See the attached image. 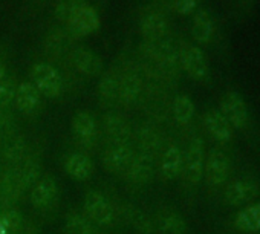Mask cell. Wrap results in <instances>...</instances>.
I'll return each mask as SVG.
<instances>
[{"instance_id": "cell-22", "label": "cell", "mask_w": 260, "mask_h": 234, "mask_svg": "<svg viewBox=\"0 0 260 234\" xmlns=\"http://www.w3.org/2000/svg\"><path fill=\"white\" fill-rule=\"evenodd\" d=\"M233 225L240 232H260V200L242 207L236 213Z\"/></svg>"}, {"instance_id": "cell-36", "label": "cell", "mask_w": 260, "mask_h": 234, "mask_svg": "<svg viewBox=\"0 0 260 234\" xmlns=\"http://www.w3.org/2000/svg\"><path fill=\"white\" fill-rule=\"evenodd\" d=\"M17 86V81L11 77H7L0 83V109H8L14 103Z\"/></svg>"}, {"instance_id": "cell-6", "label": "cell", "mask_w": 260, "mask_h": 234, "mask_svg": "<svg viewBox=\"0 0 260 234\" xmlns=\"http://www.w3.org/2000/svg\"><path fill=\"white\" fill-rule=\"evenodd\" d=\"M231 173L230 156L220 149H211L205 155L204 162V179L210 187H222L226 184Z\"/></svg>"}, {"instance_id": "cell-28", "label": "cell", "mask_w": 260, "mask_h": 234, "mask_svg": "<svg viewBox=\"0 0 260 234\" xmlns=\"http://www.w3.org/2000/svg\"><path fill=\"white\" fill-rule=\"evenodd\" d=\"M137 141L140 152L149 153L152 156H156L162 147V138L152 124H143L137 132Z\"/></svg>"}, {"instance_id": "cell-14", "label": "cell", "mask_w": 260, "mask_h": 234, "mask_svg": "<svg viewBox=\"0 0 260 234\" xmlns=\"http://www.w3.org/2000/svg\"><path fill=\"white\" fill-rule=\"evenodd\" d=\"M23 191L25 190L19 176V165L7 167L0 173V205L14 207L20 200Z\"/></svg>"}, {"instance_id": "cell-20", "label": "cell", "mask_w": 260, "mask_h": 234, "mask_svg": "<svg viewBox=\"0 0 260 234\" xmlns=\"http://www.w3.org/2000/svg\"><path fill=\"white\" fill-rule=\"evenodd\" d=\"M156 232L161 234H187L188 225L185 217L172 208H162L158 211L156 220H155Z\"/></svg>"}, {"instance_id": "cell-23", "label": "cell", "mask_w": 260, "mask_h": 234, "mask_svg": "<svg viewBox=\"0 0 260 234\" xmlns=\"http://www.w3.org/2000/svg\"><path fill=\"white\" fill-rule=\"evenodd\" d=\"M167 31H169V23L164 14L159 11L147 13L141 20V32L149 43L164 40V37L167 36Z\"/></svg>"}, {"instance_id": "cell-39", "label": "cell", "mask_w": 260, "mask_h": 234, "mask_svg": "<svg viewBox=\"0 0 260 234\" xmlns=\"http://www.w3.org/2000/svg\"><path fill=\"white\" fill-rule=\"evenodd\" d=\"M19 232H20V234H37L34 229H29V228H26V229H25V228H22Z\"/></svg>"}, {"instance_id": "cell-15", "label": "cell", "mask_w": 260, "mask_h": 234, "mask_svg": "<svg viewBox=\"0 0 260 234\" xmlns=\"http://www.w3.org/2000/svg\"><path fill=\"white\" fill-rule=\"evenodd\" d=\"M28 155V141L20 132L0 143V159L5 162L7 167L20 165Z\"/></svg>"}, {"instance_id": "cell-25", "label": "cell", "mask_w": 260, "mask_h": 234, "mask_svg": "<svg viewBox=\"0 0 260 234\" xmlns=\"http://www.w3.org/2000/svg\"><path fill=\"white\" fill-rule=\"evenodd\" d=\"M191 36L199 45H207L214 36V20L207 10H199L193 17Z\"/></svg>"}, {"instance_id": "cell-5", "label": "cell", "mask_w": 260, "mask_h": 234, "mask_svg": "<svg viewBox=\"0 0 260 234\" xmlns=\"http://www.w3.org/2000/svg\"><path fill=\"white\" fill-rule=\"evenodd\" d=\"M204 162H205V147L201 137L190 140L184 152L182 175L190 185H198L204 178Z\"/></svg>"}, {"instance_id": "cell-37", "label": "cell", "mask_w": 260, "mask_h": 234, "mask_svg": "<svg viewBox=\"0 0 260 234\" xmlns=\"http://www.w3.org/2000/svg\"><path fill=\"white\" fill-rule=\"evenodd\" d=\"M198 7V0H173V8L178 14H191Z\"/></svg>"}, {"instance_id": "cell-40", "label": "cell", "mask_w": 260, "mask_h": 234, "mask_svg": "<svg viewBox=\"0 0 260 234\" xmlns=\"http://www.w3.org/2000/svg\"><path fill=\"white\" fill-rule=\"evenodd\" d=\"M0 173H2V170H0Z\"/></svg>"}, {"instance_id": "cell-18", "label": "cell", "mask_w": 260, "mask_h": 234, "mask_svg": "<svg viewBox=\"0 0 260 234\" xmlns=\"http://www.w3.org/2000/svg\"><path fill=\"white\" fill-rule=\"evenodd\" d=\"M71 61L74 68L86 77H96L103 72L101 57L89 48L74 49L71 54Z\"/></svg>"}, {"instance_id": "cell-11", "label": "cell", "mask_w": 260, "mask_h": 234, "mask_svg": "<svg viewBox=\"0 0 260 234\" xmlns=\"http://www.w3.org/2000/svg\"><path fill=\"white\" fill-rule=\"evenodd\" d=\"M103 132L109 144H128L134 137L132 126L116 112H109L103 116Z\"/></svg>"}, {"instance_id": "cell-31", "label": "cell", "mask_w": 260, "mask_h": 234, "mask_svg": "<svg viewBox=\"0 0 260 234\" xmlns=\"http://www.w3.org/2000/svg\"><path fill=\"white\" fill-rule=\"evenodd\" d=\"M23 228V216L16 207L0 205V234H17Z\"/></svg>"}, {"instance_id": "cell-10", "label": "cell", "mask_w": 260, "mask_h": 234, "mask_svg": "<svg viewBox=\"0 0 260 234\" xmlns=\"http://www.w3.org/2000/svg\"><path fill=\"white\" fill-rule=\"evenodd\" d=\"M135 156V150L130 144H109L103 152V167L112 175H124Z\"/></svg>"}, {"instance_id": "cell-32", "label": "cell", "mask_w": 260, "mask_h": 234, "mask_svg": "<svg viewBox=\"0 0 260 234\" xmlns=\"http://www.w3.org/2000/svg\"><path fill=\"white\" fill-rule=\"evenodd\" d=\"M173 118L179 126H187L194 116V103L188 95H178L172 104Z\"/></svg>"}, {"instance_id": "cell-35", "label": "cell", "mask_w": 260, "mask_h": 234, "mask_svg": "<svg viewBox=\"0 0 260 234\" xmlns=\"http://www.w3.org/2000/svg\"><path fill=\"white\" fill-rule=\"evenodd\" d=\"M84 5H86L84 0H63L55 8V16L58 20H63L68 23L75 16V13Z\"/></svg>"}, {"instance_id": "cell-30", "label": "cell", "mask_w": 260, "mask_h": 234, "mask_svg": "<svg viewBox=\"0 0 260 234\" xmlns=\"http://www.w3.org/2000/svg\"><path fill=\"white\" fill-rule=\"evenodd\" d=\"M66 234H101L98 226L93 225L83 213L69 211L64 217Z\"/></svg>"}, {"instance_id": "cell-29", "label": "cell", "mask_w": 260, "mask_h": 234, "mask_svg": "<svg viewBox=\"0 0 260 234\" xmlns=\"http://www.w3.org/2000/svg\"><path fill=\"white\" fill-rule=\"evenodd\" d=\"M119 95V75L115 72L104 74L98 84V98L104 106H113L118 103Z\"/></svg>"}, {"instance_id": "cell-17", "label": "cell", "mask_w": 260, "mask_h": 234, "mask_svg": "<svg viewBox=\"0 0 260 234\" xmlns=\"http://www.w3.org/2000/svg\"><path fill=\"white\" fill-rule=\"evenodd\" d=\"M184 152L175 143L169 144L159 158V175L164 181H173L182 173Z\"/></svg>"}, {"instance_id": "cell-12", "label": "cell", "mask_w": 260, "mask_h": 234, "mask_svg": "<svg viewBox=\"0 0 260 234\" xmlns=\"http://www.w3.org/2000/svg\"><path fill=\"white\" fill-rule=\"evenodd\" d=\"M98 28H100V16L92 7L86 4L68 22L66 31L72 39H83L93 34Z\"/></svg>"}, {"instance_id": "cell-8", "label": "cell", "mask_w": 260, "mask_h": 234, "mask_svg": "<svg viewBox=\"0 0 260 234\" xmlns=\"http://www.w3.org/2000/svg\"><path fill=\"white\" fill-rule=\"evenodd\" d=\"M260 194V185L257 181L249 178L236 179L228 182L223 190V200L231 207L248 205Z\"/></svg>"}, {"instance_id": "cell-27", "label": "cell", "mask_w": 260, "mask_h": 234, "mask_svg": "<svg viewBox=\"0 0 260 234\" xmlns=\"http://www.w3.org/2000/svg\"><path fill=\"white\" fill-rule=\"evenodd\" d=\"M42 159L37 155H28L25 161L19 165V176L25 191L31 190L42 178Z\"/></svg>"}, {"instance_id": "cell-19", "label": "cell", "mask_w": 260, "mask_h": 234, "mask_svg": "<svg viewBox=\"0 0 260 234\" xmlns=\"http://www.w3.org/2000/svg\"><path fill=\"white\" fill-rule=\"evenodd\" d=\"M42 104V93L31 81H23L17 86L14 106L23 115H32Z\"/></svg>"}, {"instance_id": "cell-34", "label": "cell", "mask_w": 260, "mask_h": 234, "mask_svg": "<svg viewBox=\"0 0 260 234\" xmlns=\"http://www.w3.org/2000/svg\"><path fill=\"white\" fill-rule=\"evenodd\" d=\"M19 133L16 116L8 109H0V143Z\"/></svg>"}, {"instance_id": "cell-24", "label": "cell", "mask_w": 260, "mask_h": 234, "mask_svg": "<svg viewBox=\"0 0 260 234\" xmlns=\"http://www.w3.org/2000/svg\"><path fill=\"white\" fill-rule=\"evenodd\" d=\"M93 162L92 159L81 152H72L66 156L64 159V170L66 173L75 179V181H87L92 175H93Z\"/></svg>"}, {"instance_id": "cell-21", "label": "cell", "mask_w": 260, "mask_h": 234, "mask_svg": "<svg viewBox=\"0 0 260 234\" xmlns=\"http://www.w3.org/2000/svg\"><path fill=\"white\" fill-rule=\"evenodd\" d=\"M141 93H143V80L137 72L127 71L119 75L118 103L125 104V106H132L138 101Z\"/></svg>"}, {"instance_id": "cell-26", "label": "cell", "mask_w": 260, "mask_h": 234, "mask_svg": "<svg viewBox=\"0 0 260 234\" xmlns=\"http://www.w3.org/2000/svg\"><path fill=\"white\" fill-rule=\"evenodd\" d=\"M130 225H132L134 231L138 234H156L155 220L143 210L135 208L132 205H125L124 208V217Z\"/></svg>"}, {"instance_id": "cell-38", "label": "cell", "mask_w": 260, "mask_h": 234, "mask_svg": "<svg viewBox=\"0 0 260 234\" xmlns=\"http://www.w3.org/2000/svg\"><path fill=\"white\" fill-rule=\"evenodd\" d=\"M5 78H7V68L2 61H0V83H2Z\"/></svg>"}, {"instance_id": "cell-33", "label": "cell", "mask_w": 260, "mask_h": 234, "mask_svg": "<svg viewBox=\"0 0 260 234\" xmlns=\"http://www.w3.org/2000/svg\"><path fill=\"white\" fill-rule=\"evenodd\" d=\"M69 34L68 31H63V29H54L49 32L48 39H46V52L49 55H54V57H60L61 54H64L68 45H69Z\"/></svg>"}, {"instance_id": "cell-4", "label": "cell", "mask_w": 260, "mask_h": 234, "mask_svg": "<svg viewBox=\"0 0 260 234\" xmlns=\"http://www.w3.org/2000/svg\"><path fill=\"white\" fill-rule=\"evenodd\" d=\"M31 83L46 98H58L63 92V78L49 63H37L32 66Z\"/></svg>"}, {"instance_id": "cell-3", "label": "cell", "mask_w": 260, "mask_h": 234, "mask_svg": "<svg viewBox=\"0 0 260 234\" xmlns=\"http://www.w3.org/2000/svg\"><path fill=\"white\" fill-rule=\"evenodd\" d=\"M179 66L190 75L193 80L204 81L210 75V66L204 51L193 43H182L178 49Z\"/></svg>"}, {"instance_id": "cell-1", "label": "cell", "mask_w": 260, "mask_h": 234, "mask_svg": "<svg viewBox=\"0 0 260 234\" xmlns=\"http://www.w3.org/2000/svg\"><path fill=\"white\" fill-rule=\"evenodd\" d=\"M83 214L96 226H110L116 219V208L112 200L98 190H90L83 199Z\"/></svg>"}, {"instance_id": "cell-9", "label": "cell", "mask_w": 260, "mask_h": 234, "mask_svg": "<svg viewBox=\"0 0 260 234\" xmlns=\"http://www.w3.org/2000/svg\"><path fill=\"white\" fill-rule=\"evenodd\" d=\"M60 190L58 184L52 176H42L37 184L31 188L29 200L34 208L40 211H48L54 208L58 202Z\"/></svg>"}, {"instance_id": "cell-7", "label": "cell", "mask_w": 260, "mask_h": 234, "mask_svg": "<svg viewBox=\"0 0 260 234\" xmlns=\"http://www.w3.org/2000/svg\"><path fill=\"white\" fill-rule=\"evenodd\" d=\"M71 130H72L74 140L83 149H93L95 144L98 143L100 132H98L96 120L93 118L92 113L86 110H80L72 116Z\"/></svg>"}, {"instance_id": "cell-13", "label": "cell", "mask_w": 260, "mask_h": 234, "mask_svg": "<svg viewBox=\"0 0 260 234\" xmlns=\"http://www.w3.org/2000/svg\"><path fill=\"white\" fill-rule=\"evenodd\" d=\"M155 170H156L155 156L138 150L124 175L127 176L130 184H134V185H146V184H149L153 179Z\"/></svg>"}, {"instance_id": "cell-2", "label": "cell", "mask_w": 260, "mask_h": 234, "mask_svg": "<svg viewBox=\"0 0 260 234\" xmlns=\"http://www.w3.org/2000/svg\"><path fill=\"white\" fill-rule=\"evenodd\" d=\"M219 112L234 130L246 129L249 123V109L245 98L237 90H228L219 101Z\"/></svg>"}, {"instance_id": "cell-16", "label": "cell", "mask_w": 260, "mask_h": 234, "mask_svg": "<svg viewBox=\"0 0 260 234\" xmlns=\"http://www.w3.org/2000/svg\"><path fill=\"white\" fill-rule=\"evenodd\" d=\"M204 126L208 135L217 143H230L234 137V129L225 120V116L219 112V109H208L204 113Z\"/></svg>"}]
</instances>
